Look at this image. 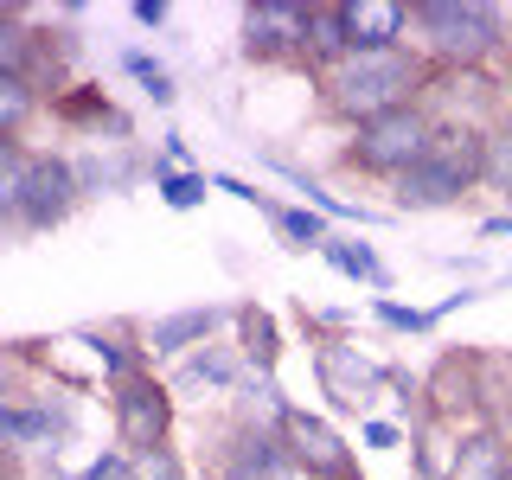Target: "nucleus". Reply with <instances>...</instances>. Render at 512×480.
Instances as JSON below:
<instances>
[{
	"label": "nucleus",
	"instance_id": "obj_1",
	"mask_svg": "<svg viewBox=\"0 0 512 480\" xmlns=\"http://www.w3.org/2000/svg\"><path fill=\"white\" fill-rule=\"evenodd\" d=\"M84 180L64 154H26L20 141H0V218L7 231H52L77 212Z\"/></svg>",
	"mask_w": 512,
	"mask_h": 480
},
{
	"label": "nucleus",
	"instance_id": "obj_2",
	"mask_svg": "<svg viewBox=\"0 0 512 480\" xmlns=\"http://www.w3.org/2000/svg\"><path fill=\"white\" fill-rule=\"evenodd\" d=\"M320 84H327L333 116L365 128V122L391 116V109H410L416 90L429 84V71H423V58H416L410 45H397V52H352L346 64H333Z\"/></svg>",
	"mask_w": 512,
	"mask_h": 480
},
{
	"label": "nucleus",
	"instance_id": "obj_3",
	"mask_svg": "<svg viewBox=\"0 0 512 480\" xmlns=\"http://www.w3.org/2000/svg\"><path fill=\"white\" fill-rule=\"evenodd\" d=\"M480 180H487V128L436 122L429 154L397 180V212H442V205H461Z\"/></svg>",
	"mask_w": 512,
	"mask_h": 480
},
{
	"label": "nucleus",
	"instance_id": "obj_4",
	"mask_svg": "<svg viewBox=\"0 0 512 480\" xmlns=\"http://www.w3.org/2000/svg\"><path fill=\"white\" fill-rule=\"evenodd\" d=\"M410 26L448 71H474L506 45V7H493V0H416Z\"/></svg>",
	"mask_w": 512,
	"mask_h": 480
},
{
	"label": "nucleus",
	"instance_id": "obj_5",
	"mask_svg": "<svg viewBox=\"0 0 512 480\" xmlns=\"http://www.w3.org/2000/svg\"><path fill=\"white\" fill-rule=\"evenodd\" d=\"M429 141H436V116H429L423 103H410V109H391V116L365 122L359 135H352V148H346V167L397 186L416 160L429 154Z\"/></svg>",
	"mask_w": 512,
	"mask_h": 480
},
{
	"label": "nucleus",
	"instance_id": "obj_6",
	"mask_svg": "<svg viewBox=\"0 0 512 480\" xmlns=\"http://www.w3.org/2000/svg\"><path fill=\"white\" fill-rule=\"evenodd\" d=\"M314 372H320V397H327L333 410L359 416L378 404V391L391 384L397 365H378L372 352H359V340H320L314 346Z\"/></svg>",
	"mask_w": 512,
	"mask_h": 480
},
{
	"label": "nucleus",
	"instance_id": "obj_7",
	"mask_svg": "<svg viewBox=\"0 0 512 480\" xmlns=\"http://www.w3.org/2000/svg\"><path fill=\"white\" fill-rule=\"evenodd\" d=\"M167 429H173V391L148 372L122 378L116 384V442L128 455H148V448H167Z\"/></svg>",
	"mask_w": 512,
	"mask_h": 480
},
{
	"label": "nucleus",
	"instance_id": "obj_8",
	"mask_svg": "<svg viewBox=\"0 0 512 480\" xmlns=\"http://www.w3.org/2000/svg\"><path fill=\"white\" fill-rule=\"evenodd\" d=\"M295 455H288L276 423H237L218 448V480H295Z\"/></svg>",
	"mask_w": 512,
	"mask_h": 480
},
{
	"label": "nucleus",
	"instance_id": "obj_9",
	"mask_svg": "<svg viewBox=\"0 0 512 480\" xmlns=\"http://www.w3.org/2000/svg\"><path fill=\"white\" fill-rule=\"evenodd\" d=\"M308 13H314V0L308 7L301 0H256V7H244V52L256 64L308 58Z\"/></svg>",
	"mask_w": 512,
	"mask_h": 480
},
{
	"label": "nucleus",
	"instance_id": "obj_10",
	"mask_svg": "<svg viewBox=\"0 0 512 480\" xmlns=\"http://www.w3.org/2000/svg\"><path fill=\"white\" fill-rule=\"evenodd\" d=\"M282 442H288V455H295V468L308 480H359V474H352V448L333 436L320 416H308V410L282 416Z\"/></svg>",
	"mask_w": 512,
	"mask_h": 480
},
{
	"label": "nucleus",
	"instance_id": "obj_11",
	"mask_svg": "<svg viewBox=\"0 0 512 480\" xmlns=\"http://www.w3.org/2000/svg\"><path fill=\"white\" fill-rule=\"evenodd\" d=\"M423 416H436V423H461V416L480 410V359H461V352H448L436 372L423 378Z\"/></svg>",
	"mask_w": 512,
	"mask_h": 480
},
{
	"label": "nucleus",
	"instance_id": "obj_12",
	"mask_svg": "<svg viewBox=\"0 0 512 480\" xmlns=\"http://www.w3.org/2000/svg\"><path fill=\"white\" fill-rule=\"evenodd\" d=\"M346 7V39L352 52H397L410 32V7L404 0H340Z\"/></svg>",
	"mask_w": 512,
	"mask_h": 480
},
{
	"label": "nucleus",
	"instance_id": "obj_13",
	"mask_svg": "<svg viewBox=\"0 0 512 480\" xmlns=\"http://www.w3.org/2000/svg\"><path fill=\"white\" fill-rule=\"evenodd\" d=\"M448 480H512V448H506L500 429H468V436H455Z\"/></svg>",
	"mask_w": 512,
	"mask_h": 480
},
{
	"label": "nucleus",
	"instance_id": "obj_14",
	"mask_svg": "<svg viewBox=\"0 0 512 480\" xmlns=\"http://www.w3.org/2000/svg\"><path fill=\"white\" fill-rule=\"evenodd\" d=\"M352 58V39H346V7L340 0H314L308 13V64H320V77L333 71V64Z\"/></svg>",
	"mask_w": 512,
	"mask_h": 480
},
{
	"label": "nucleus",
	"instance_id": "obj_15",
	"mask_svg": "<svg viewBox=\"0 0 512 480\" xmlns=\"http://www.w3.org/2000/svg\"><path fill=\"white\" fill-rule=\"evenodd\" d=\"M218 320H224V308H180V314H167V320L148 327V346L154 352H192V346L212 340Z\"/></svg>",
	"mask_w": 512,
	"mask_h": 480
},
{
	"label": "nucleus",
	"instance_id": "obj_16",
	"mask_svg": "<svg viewBox=\"0 0 512 480\" xmlns=\"http://www.w3.org/2000/svg\"><path fill=\"white\" fill-rule=\"evenodd\" d=\"M237 320V333H244V359H250V372H263V378H276V359H282V340H276V320H269L256 301H244V308L231 314Z\"/></svg>",
	"mask_w": 512,
	"mask_h": 480
},
{
	"label": "nucleus",
	"instance_id": "obj_17",
	"mask_svg": "<svg viewBox=\"0 0 512 480\" xmlns=\"http://www.w3.org/2000/svg\"><path fill=\"white\" fill-rule=\"evenodd\" d=\"M52 116L58 122H71V128H96V135H128V116L122 109H109L103 103V90H77V96H52Z\"/></svg>",
	"mask_w": 512,
	"mask_h": 480
},
{
	"label": "nucleus",
	"instance_id": "obj_18",
	"mask_svg": "<svg viewBox=\"0 0 512 480\" xmlns=\"http://www.w3.org/2000/svg\"><path fill=\"white\" fill-rule=\"evenodd\" d=\"M320 256H327L340 276H352V282L391 288V269H384V263H378V250H372V244H359V237H327V244H320Z\"/></svg>",
	"mask_w": 512,
	"mask_h": 480
},
{
	"label": "nucleus",
	"instance_id": "obj_19",
	"mask_svg": "<svg viewBox=\"0 0 512 480\" xmlns=\"http://www.w3.org/2000/svg\"><path fill=\"white\" fill-rule=\"evenodd\" d=\"M237 384V359L224 346H205L180 365V391H231Z\"/></svg>",
	"mask_w": 512,
	"mask_h": 480
},
{
	"label": "nucleus",
	"instance_id": "obj_20",
	"mask_svg": "<svg viewBox=\"0 0 512 480\" xmlns=\"http://www.w3.org/2000/svg\"><path fill=\"white\" fill-rule=\"evenodd\" d=\"M32 103H39V90H32L26 77H0V141H20Z\"/></svg>",
	"mask_w": 512,
	"mask_h": 480
},
{
	"label": "nucleus",
	"instance_id": "obj_21",
	"mask_svg": "<svg viewBox=\"0 0 512 480\" xmlns=\"http://www.w3.org/2000/svg\"><path fill=\"white\" fill-rule=\"evenodd\" d=\"M154 186H160V199H167L173 212H192V205L205 199V173H180V167H154Z\"/></svg>",
	"mask_w": 512,
	"mask_h": 480
},
{
	"label": "nucleus",
	"instance_id": "obj_22",
	"mask_svg": "<svg viewBox=\"0 0 512 480\" xmlns=\"http://www.w3.org/2000/svg\"><path fill=\"white\" fill-rule=\"evenodd\" d=\"M122 71H128V77H135V84H141V90H148V96H154V103H160V109H167V103H173V96H180V90H173V77H167V64H154L148 52H122Z\"/></svg>",
	"mask_w": 512,
	"mask_h": 480
},
{
	"label": "nucleus",
	"instance_id": "obj_23",
	"mask_svg": "<svg viewBox=\"0 0 512 480\" xmlns=\"http://www.w3.org/2000/svg\"><path fill=\"white\" fill-rule=\"evenodd\" d=\"M487 186L512 199V122L487 128Z\"/></svg>",
	"mask_w": 512,
	"mask_h": 480
},
{
	"label": "nucleus",
	"instance_id": "obj_24",
	"mask_svg": "<svg viewBox=\"0 0 512 480\" xmlns=\"http://www.w3.org/2000/svg\"><path fill=\"white\" fill-rule=\"evenodd\" d=\"M128 480H186L173 448H148V455H128Z\"/></svg>",
	"mask_w": 512,
	"mask_h": 480
},
{
	"label": "nucleus",
	"instance_id": "obj_25",
	"mask_svg": "<svg viewBox=\"0 0 512 480\" xmlns=\"http://www.w3.org/2000/svg\"><path fill=\"white\" fill-rule=\"evenodd\" d=\"M378 320H384V327H397V333H429V327H436V314L397 308V301H378Z\"/></svg>",
	"mask_w": 512,
	"mask_h": 480
},
{
	"label": "nucleus",
	"instance_id": "obj_26",
	"mask_svg": "<svg viewBox=\"0 0 512 480\" xmlns=\"http://www.w3.org/2000/svg\"><path fill=\"white\" fill-rule=\"evenodd\" d=\"M135 20L141 26H167V0H135Z\"/></svg>",
	"mask_w": 512,
	"mask_h": 480
},
{
	"label": "nucleus",
	"instance_id": "obj_27",
	"mask_svg": "<svg viewBox=\"0 0 512 480\" xmlns=\"http://www.w3.org/2000/svg\"><path fill=\"white\" fill-rule=\"evenodd\" d=\"M365 442H372V448H397V429L391 423H365Z\"/></svg>",
	"mask_w": 512,
	"mask_h": 480
},
{
	"label": "nucleus",
	"instance_id": "obj_28",
	"mask_svg": "<svg viewBox=\"0 0 512 480\" xmlns=\"http://www.w3.org/2000/svg\"><path fill=\"white\" fill-rule=\"evenodd\" d=\"M480 237H512V212L506 218H487V224H480Z\"/></svg>",
	"mask_w": 512,
	"mask_h": 480
},
{
	"label": "nucleus",
	"instance_id": "obj_29",
	"mask_svg": "<svg viewBox=\"0 0 512 480\" xmlns=\"http://www.w3.org/2000/svg\"><path fill=\"white\" fill-rule=\"evenodd\" d=\"M39 480H64V474H58V461H39Z\"/></svg>",
	"mask_w": 512,
	"mask_h": 480
},
{
	"label": "nucleus",
	"instance_id": "obj_30",
	"mask_svg": "<svg viewBox=\"0 0 512 480\" xmlns=\"http://www.w3.org/2000/svg\"><path fill=\"white\" fill-rule=\"evenodd\" d=\"M506 288H512V269H506Z\"/></svg>",
	"mask_w": 512,
	"mask_h": 480
}]
</instances>
